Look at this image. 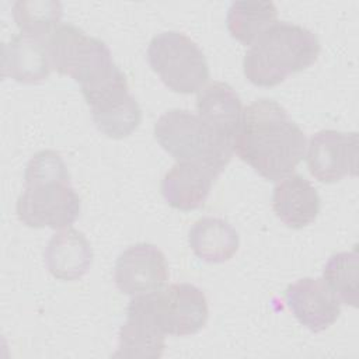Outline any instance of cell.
<instances>
[{
	"label": "cell",
	"mask_w": 359,
	"mask_h": 359,
	"mask_svg": "<svg viewBox=\"0 0 359 359\" xmlns=\"http://www.w3.org/2000/svg\"><path fill=\"white\" fill-rule=\"evenodd\" d=\"M233 150L265 180L280 181L304 157L306 136L279 102L259 98L243 109Z\"/></svg>",
	"instance_id": "cell-1"
},
{
	"label": "cell",
	"mask_w": 359,
	"mask_h": 359,
	"mask_svg": "<svg viewBox=\"0 0 359 359\" xmlns=\"http://www.w3.org/2000/svg\"><path fill=\"white\" fill-rule=\"evenodd\" d=\"M80 196L67 167L55 150H41L27 163L24 191L17 199L18 220L34 229H66L80 215Z\"/></svg>",
	"instance_id": "cell-2"
},
{
	"label": "cell",
	"mask_w": 359,
	"mask_h": 359,
	"mask_svg": "<svg viewBox=\"0 0 359 359\" xmlns=\"http://www.w3.org/2000/svg\"><path fill=\"white\" fill-rule=\"evenodd\" d=\"M318 38L307 28L275 21L250 46L243 59L245 79L258 87H273L310 67L320 55Z\"/></svg>",
	"instance_id": "cell-3"
},
{
	"label": "cell",
	"mask_w": 359,
	"mask_h": 359,
	"mask_svg": "<svg viewBox=\"0 0 359 359\" xmlns=\"http://www.w3.org/2000/svg\"><path fill=\"white\" fill-rule=\"evenodd\" d=\"M46 45L52 69L77 81L83 94L122 73L114 63L108 45L73 24H60L46 39Z\"/></svg>",
	"instance_id": "cell-4"
},
{
	"label": "cell",
	"mask_w": 359,
	"mask_h": 359,
	"mask_svg": "<svg viewBox=\"0 0 359 359\" xmlns=\"http://www.w3.org/2000/svg\"><path fill=\"white\" fill-rule=\"evenodd\" d=\"M154 137L177 161L203 164L220 174L234 153L233 144L213 135L188 109H170L154 123Z\"/></svg>",
	"instance_id": "cell-5"
},
{
	"label": "cell",
	"mask_w": 359,
	"mask_h": 359,
	"mask_svg": "<svg viewBox=\"0 0 359 359\" xmlns=\"http://www.w3.org/2000/svg\"><path fill=\"white\" fill-rule=\"evenodd\" d=\"M147 60L174 93H196L209 80V66L202 49L178 31L154 35L147 48Z\"/></svg>",
	"instance_id": "cell-6"
},
{
	"label": "cell",
	"mask_w": 359,
	"mask_h": 359,
	"mask_svg": "<svg viewBox=\"0 0 359 359\" xmlns=\"http://www.w3.org/2000/svg\"><path fill=\"white\" fill-rule=\"evenodd\" d=\"M150 314L165 335L187 337L201 331L209 317L205 293L191 283H172L143 294Z\"/></svg>",
	"instance_id": "cell-7"
},
{
	"label": "cell",
	"mask_w": 359,
	"mask_h": 359,
	"mask_svg": "<svg viewBox=\"0 0 359 359\" xmlns=\"http://www.w3.org/2000/svg\"><path fill=\"white\" fill-rule=\"evenodd\" d=\"M100 132L112 139L133 133L142 122V109L129 93L125 74H119L100 88L83 94Z\"/></svg>",
	"instance_id": "cell-8"
},
{
	"label": "cell",
	"mask_w": 359,
	"mask_h": 359,
	"mask_svg": "<svg viewBox=\"0 0 359 359\" xmlns=\"http://www.w3.org/2000/svg\"><path fill=\"white\" fill-rule=\"evenodd\" d=\"M307 168L320 182H337L358 174V133L323 129L314 133L307 149Z\"/></svg>",
	"instance_id": "cell-9"
},
{
	"label": "cell",
	"mask_w": 359,
	"mask_h": 359,
	"mask_svg": "<svg viewBox=\"0 0 359 359\" xmlns=\"http://www.w3.org/2000/svg\"><path fill=\"white\" fill-rule=\"evenodd\" d=\"M116 287L129 296L160 290L168 280V264L160 248L137 243L122 251L115 264Z\"/></svg>",
	"instance_id": "cell-10"
},
{
	"label": "cell",
	"mask_w": 359,
	"mask_h": 359,
	"mask_svg": "<svg viewBox=\"0 0 359 359\" xmlns=\"http://www.w3.org/2000/svg\"><path fill=\"white\" fill-rule=\"evenodd\" d=\"M285 299L296 320L313 332L330 328L341 314L338 297L318 278H303L289 285Z\"/></svg>",
	"instance_id": "cell-11"
},
{
	"label": "cell",
	"mask_w": 359,
	"mask_h": 359,
	"mask_svg": "<svg viewBox=\"0 0 359 359\" xmlns=\"http://www.w3.org/2000/svg\"><path fill=\"white\" fill-rule=\"evenodd\" d=\"M165 334L156 325L143 294L133 296L126 310V321L118 335L114 358H160L165 348Z\"/></svg>",
	"instance_id": "cell-12"
},
{
	"label": "cell",
	"mask_w": 359,
	"mask_h": 359,
	"mask_svg": "<svg viewBox=\"0 0 359 359\" xmlns=\"http://www.w3.org/2000/svg\"><path fill=\"white\" fill-rule=\"evenodd\" d=\"M198 116L217 137L233 144L243 118V102L236 90L223 81H212L196 98Z\"/></svg>",
	"instance_id": "cell-13"
},
{
	"label": "cell",
	"mask_w": 359,
	"mask_h": 359,
	"mask_svg": "<svg viewBox=\"0 0 359 359\" xmlns=\"http://www.w3.org/2000/svg\"><path fill=\"white\" fill-rule=\"evenodd\" d=\"M219 175L203 164L177 161L161 181V194L171 208L194 210L203 205Z\"/></svg>",
	"instance_id": "cell-14"
},
{
	"label": "cell",
	"mask_w": 359,
	"mask_h": 359,
	"mask_svg": "<svg viewBox=\"0 0 359 359\" xmlns=\"http://www.w3.org/2000/svg\"><path fill=\"white\" fill-rule=\"evenodd\" d=\"M3 76L24 84H35L46 80L52 72L46 39L25 34L13 35L3 45Z\"/></svg>",
	"instance_id": "cell-15"
},
{
	"label": "cell",
	"mask_w": 359,
	"mask_h": 359,
	"mask_svg": "<svg viewBox=\"0 0 359 359\" xmlns=\"http://www.w3.org/2000/svg\"><path fill=\"white\" fill-rule=\"evenodd\" d=\"M321 201L317 189L303 175H287L279 181L272 194V208L287 227L300 230L311 224L320 213Z\"/></svg>",
	"instance_id": "cell-16"
},
{
	"label": "cell",
	"mask_w": 359,
	"mask_h": 359,
	"mask_svg": "<svg viewBox=\"0 0 359 359\" xmlns=\"http://www.w3.org/2000/svg\"><path fill=\"white\" fill-rule=\"evenodd\" d=\"M43 257L53 278L76 280L88 272L94 254L90 241L81 231L66 227L50 237Z\"/></svg>",
	"instance_id": "cell-17"
},
{
	"label": "cell",
	"mask_w": 359,
	"mask_h": 359,
	"mask_svg": "<svg viewBox=\"0 0 359 359\" xmlns=\"http://www.w3.org/2000/svg\"><path fill=\"white\" fill-rule=\"evenodd\" d=\"M188 243L199 259L209 264H222L237 252L240 237L224 219L202 217L189 229Z\"/></svg>",
	"instance_id": "cell-18"
},
{
	"label": "cell",
	"mask_w": 359,
	"mask_h": 359,
	"mask_svg": "<svg viewBox=\"0 0 359 359\" xmlns=\"http://www.w3.org/2000/svg\"><path fill=\"white\" fill-rule=\"evenodd\" d=\"M276 17L278 10L272 1H234L227 11L226 22L234 39L251 46Z\"/></svg>",
	"instance_id": "cell-19"
},
{
	"label": "cell",
	"mask_w": 359,
	"mask_h": 359,
	"mask_svg": "<svg viewBox=\"0 0 359 359\" xmlns=\"http://www.w3.org/2000/svg\"><path fill=\"white\" fill-rule=\"evenodd\" d=\"M62 4L59 1H15L13 4V18L21 34L41 39H48L59 27L62 20Z\"/></svg>",
	"instance_id": "cell-20"
},
{
	"label": "cell",
	"mask_w": 359,
	"mask_h": 359,
	"mask_svg": "<svg viewBox=\"0 0 359 359\" xmlns=\"http://www.w3.org/2000/svg\"><path fill=\"white\" fill-rule=\"evenodd\" d=\"M323 280L346 306H358V251L337 252L323 269Z\"/></svg>",
	"instance_id": "cell-21"
}]
</instances>
